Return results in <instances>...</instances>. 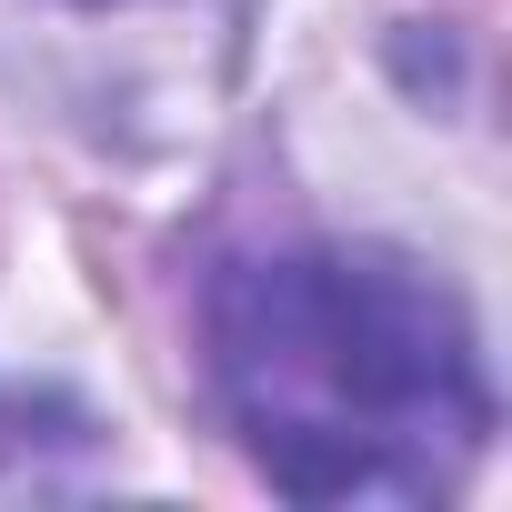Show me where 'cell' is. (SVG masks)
I'll return each mask as SVG.
<instances>
[{"label":"cell","instance_id":"obj_1","mask_svg":"<svg viewBox=\"0 0 512 512\" xmlns=\"http://www.w3.org/2000/svg\"><path fill=\"white\" fill-rule=\"evenodd\" d=\"M221 402L292 502H422L492 432L462 302L392 251H282L211 292Z\"/></svg>","mask_w":512,"mask_h":512}]
</instances>
